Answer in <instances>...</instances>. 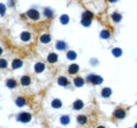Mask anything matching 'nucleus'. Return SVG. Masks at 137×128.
I'll return each mask as SVG.
<instances>
[{
  "instance_id": "nucleus-1",
  "label": "nucleus",
  "mask_w": 137,
  "mask_h": 128,
  "mask_svg": "<svg viewBox=\"0 0 137 128\" xmlns=\"http://www.w3.org/2000/svg\"><path fill=\"white\" fill-rule=\"evenodd\" d=\"M87 81L88 82H91L94 85H99V84L102 83L104 79H102L100 76H97V75H89L87 77Z\"/></svg>"
},
{
  "instance_id": "nucleus-2",
  "label": "nucleus",
  "mask_w": 137,
  "mask_h": 128,
  "mask_svg": "<svg viewBox=\"0 0 137 128\" xmlns=\"http://www.w3.org/2000/svg\"><path fill=\"white\" fill-rule=\"evenodd\" d=\"M31 120H32V115H31V113L25 112V111L20 112V113L17 115V121L22 122V123H29Z\"/></svg>"
},
{
  "instance_id": "nucleus-3",
  "label": "nucleus",
  "mask_w": 137,
  "mask_h": 128,
  "mask_svg": "<svg viewBox=\"0 0 137 128\" xmlns=\"http://www.w3.org/2000/svg\"><path fill=\"white\" fill-rule=\"evenodd\" d=\"M27 16H28L30 19H32V20H38L39 17H40V15H39V13H38V11L34 9V8L29 9V11L27 12Z\"/></svg>"
},
{
  "instance_id": "nucleus-4",
  "label": "nucleus",
  "mask_w": 137,
  "mask_h": 128,
  "mask_svg": "<svg viewBox=\"0 0 137 128\" xmlns=\"http://www.w3.org/2000/svg\"><path fill=\"white\" fill-rule=\"evenodd\" d=\"M114 117H115L116 119H123L125 117V110L122 109V108H118L116 109L115 111H114Z\"/></svg>"
},
{
  "instance_id": "nucleus-5",
  "label": "nucleus",
  "mask_w": 137,
  "mask_h": 128,
  "mask_svg": "<svg viewBox=\"0 0 137 128\" xmlns=\"http://www.w3.org/2000/svg\"><path fill=\"white\" fill-rule=\"evenodd\" d=\"M83 102L81 101V100H76L74 103H73V108L75 109V110H80L82 107H83Z\"/></svg>"
},
{
  "instance_id": "nucleus-6",
  "label": "nucleus",
  "mask_w": 137,
  "mask_h": 128,
  "mask_svg": "<svg viewBox=\"0 0 137 128\" xmlns=\"http://www.w3.org/2000/svg\"><path fill=\"white\" fill-rule=\"evenodd\" d=\"M66 43L64 42V41H61V40H59V41H57L56 42V48L58 50V51H64L65 48H66Z\"/></svg>"
},
{
  "instance_id": "nucleus-7",
  "label": "nucleus",
  "mask_w": 137,
  "mask_h": 128,
  "mask_svg": "<svg viewBox=\"0 0 137 128\" xmlns=\"http://www.w3.org/2000/svg\"><path fill=\"white\" fill-rule=\"evenodd\" d=\"M35 72L37 73V74H40V73H42L44 69H45V66H44V64L43 63H41V62H38V63H36L35 64Z\"/></svg>"
},
{
  "instance_id": "nucleus-8",
  "label": "nucleus",
  "mask_w": 137,
  "mask_h": 128,
  "mask_svg": "<svg viewBox=\"0 0 137 128\" xmlns=\"http://www.w3.org/2000/svg\"><path fill=\"white\" fill-rule=\"evenodd\" d=\"M83 84H84V80L81 77H77L74 79V85L76 87H81L83 86Z\"/></svg>"
},
{
  "instance_id": "nucleus-9",
  "label": "nucleus",
  "mask_w": 137,
  "mask_h": 128,
  "mask_svg": "<svg viewBox=\"0 0 137 128\" xmlns=\"http://www.w3.org/2000/svg\"><path fill=\"white\" fill-rule=\"evenodd\" d=\"M78 71H79V66L77 64H71L70 66H68V73H70L71 75L77 74Z\"/></svg>"
},
{
  "instance_id": "nucleus-10",
  "label": "nucleus",
  "mask_w": 137,
  "mask_h": 128,
  "mask_svg": "<svg viewBox=\"0 0 137 128\" xmlns=\"http://www.w3.org/2000/svg\"><path fill=\"white\" fill-rule=\"evenodd\" d=\"M20 39L24 42H28L31 40V34L29 32H22L20 35Z\"/></svg>"
},
{
  "instance_id": "nucleus-11",
  "label": "nucleus",
  "mask_w": 137,
  "mask_h": 128,
  "mask_svg": "<svg viewBox=\"0 0 137 128\" xmlns=\"http://www.w3.org/2000/svg\"><path fill=\"white\" fill-rule=\"evenodd\" d=\"M20 83H21V85H23V86L30 85L31 84V78L29 76H23L20 80Z\"/></svg>"
},
{
  "instance_id": "nucleus-12",
  "label": "nucleus",
  "mask_w": 137,
  "mask_h": 128,
  "mask_svg": "<svg viewBox=\"0 0 137 128\" xmlns=\"http://www.w3.org/2000/svg\"><path fill=\"white\" fill-rule=\"evenodd\" d=\"M15 103H16V105H17L18 107H22V106H24V105H25L27 101H25V99H24L23 97H18V98L16 99Z\"/></svg>"
},
{
  "instance_id": "nucleus-13",
  "label": "nucleus",
  "mask_w": 137,
  "mask_h": 128,
  "mask_svg": "<svg viewBox=\"0 0 137 128\" xmlns=\"http://www.w3.org/2000/svg\"><path fill=\"white\" fill-rule=\"evenodd\" d=\"M111 95H112V89L109 88V87H105L101 90V96L104 98H109Z\"/></svg>"
},
{
  "instance_id": "nucleus-14",
  "label": "nucleus",
  "mask_w": 137,
  "mask_h": 128,
  "mask_svg": "<svg viewBox=\"0 0 137 128\" xmlns=\"http://www.w3.org/2000/svg\"><path fill=\"white\" fill-rule=\"evenodd\" d=\"M57 60H58V56H57V54H55V53H51L48 56V61L50 63H55V62H57Z\"/></svg>"
},
{
  "instance_id": "nucleus-15",
  "label": "nucleus",
  "mask_w": 137,
  "mask_h": 128,
  "mask_svg": "<svg viewBox=\"0 0 137 128\" xmlns=\"http://www.w3.org/2000/svg\"><path fill=\"white\" fill-rule=\"evenodd\" d=\"M58 84H59L60 86L65 87V86H67V84H68V80H67L65 77H59V78H58Z\"/></svg>"
},
{
  "instance_id": "nucleus-16",
  "label": "nucleus",
  "mask_w": 137,
  "mask_h": 128,
  "mask_svg": "<svg viewBox=\"0 0 137 128\" xmlns=\"http://www.w3.org/2000/svg\"><path fill=\"white\" fill-rule=\"evenodd\" d=\"M51 41V36L49 34H44V35H42V36L40 37V42L41 43H44V44H47V43H49Z\"/></svg>"
},
{
  "instance_id": "nucleus-17",
  "label": "nucleus",
  "mask_w": 137,
  "mask_h": 128,
  "mask_svg": "<svg viewBox=\"0 0 137 128\" xmlns=\"http://www.w3.org/2000/svg\"><path fill=\"white\" fill-rule=\"evenodd\" d=\"M22 61L20 60V59H15L14 61H13V63H12V67H13V69H18V68H20L21 66H22Z\"/></svg>"
},
{
  "instance_id": "nucleus-18",
  "label": "nucleus",
  "mask_w": 137,
  "mask_h": 128,
  "mask_svg": "<svg viewBox=\"0 0 137 128\" xmlns=\"http://www.w3.org/2000/svg\"><path fill=\"white\" fill-rule=\"evenodd\" d=\"M52 106H53L54 108H56V109H58V108H60V107L62 106V102H61L59 99H54V100L52 101Z\"/></svg>"
},
{
  "instance_id": "nucleus-19",
  "label": "nucleus",
  "mask_w": 137,
  "mask_h": 128,
  "mask_svg": "<svg viewBox=\"0 0 137 128\" xmlns=\"http://www.w3.org/2000/svg\"><path fill=\"white\" fill-rule=\"evenodd\" d=\"M6 86L8 88H15L17 86V82H16V80L15 79H8L6 81Z\"/></svg>"
},
{
  "instance_id": "nucleus-20",
  "label": "nucleus",
  "mask_w": 137,
  "mask_h": 128,
  "mask_svg": "<svg viewBox=\"0 0 137 128\" xmlns=\"http://www.w3.org/2000/svg\"><path fill=\"white\" fill-rule=\"evenodd\" d=\"M81 19H87V20H92L93 19V13H91L90 11H85L81 16Z\"/></svg>"
},
{
  "instance_id": "nucleus-21",
  "label": "nucleus",
  "mask_w": 137,
  "mask_h": 128,
  "mask_svg": "<svg viewBox=\"0 0 137 128\" xmlns=\"http://www.w3.org/2000/svg\"><path fill=\"white\" fill-rule=\"evenodd\" d=\"M66 58L68 60H75L76 58H77V55H76V53L74 52V51H68L67 53H66Z\"/></svg>"
},
{
  "instance_id": "nucleus-22",
  "label": "nucleus",
  "mask_w": 137,
  "mask_h": 128,
  "mask_svg": "<svg viewBox=\"0 0 137 128\" xmlns=\"http://www.w3.org/2000/svg\"><path fill=\"white\" fill-rule=\"evenodd\" d=\"M77 122L79 123V124H85L87 122H88V118L85 117V115H83V114H79L78 117H77Z\"/></svg>"
},
{
  "instance_id": "nucleus-23",
  "label": "nucleus",
  "mask_w": 137,
  "mask_h": 128,
  "mask_svg": "<svg viewBox=\"0 0 137 128\" xmlns=\"http://www.w3.org/2000/svg\"><path fill=\"white\" fill-rule=\"evenodd\" d=\"M110 37H111V34H110L109 31H107V29L101 31V33H100V38L101 39H109Z\"/></svg>"
},
{
  "instance_id": "nucleus-24",
  "label": "nucleus",
  "mask_w": 137,
  "mask_h": 128,
  "mask_svg": "<svg viewBox=\"0 0 137 128\" xmlns=\"http://www.w3.org/2000/svg\"><path fill=\"white\" fill-rule=\"evenodd\" d=\"M68 21H70V17H68L67 15H61L60 16V22H61V24L65 25L68 23Z\"/></svg>"
},
{
  "instance_id": "nucleus-25",
  "label": "nucleus",
  "mask_w": 137,
  "mask_h": 128,
  "mask_svg": "<svg viewBox=\"0 0 137 128\" xmlns=\"http://www.w3.org/2000/svg\"><path fill=\"white\" fill-rule=\"evenodd\" d=\"M60 123L62 124V125H67L68 123H70V117L68 115H62V117L60 118Z\"/></svg>"
},
{
  "instance_id": "nucleus-26",
  "label": "nucleus",
  "mask_w": 137,
  "mask_h": 128,
  "mask_svg": "<svg viewBox=\"0 0 137 128\" xmlns=\"http://www.w3.org/2000/svg\"><path fill=\"white\" fill-rule=\"evenodd\" d=\"M121 15L119 14V13H117V12H115V13H113L112 14V19L115 21V22H119L120 20H121Z\"/></svg>"
},
{
  "instance_id": "nucleus-27",
  "label": "nucleus",
  "mask_w": 137,
  "mask_h": 128,
  "mask_svg": "<svg viewBox=\"0 0 137 128\" xmlns=\"http://www.w3.org/2000/svg\"><path fill=\"white\" fill-rule=\"evenodd\" d=\"M112 54H113V56H115V57H120L121 54H122V51H121V48L116 47V48L112 50Z\"/></svg>"
},
{
  "instance_id": "nucleus-28",
  "label": "nucleus",
  "mask_w": 137,
  "mask_h": 128,
  "mask_svg": "<svg viewBox=\"0 0 137 128\" xmlns=\"http://www.w3.org/2000/svg\"><path fill=\"white\" fill-rule=\"evenodd\" d=\"M44 16L48 17V18H51L53 16V11L51 8H45L44 9Z\"/></svg>"
},
{
  "instance_id": "nucleus-29",
  "label": "nucleus",
  "mask_w": 137,
  "mask_h": 128,
  "mask_svg": "<svg viewBox=\"0 0 137 128\" xmlns=\"http://www.w3.org/2000/svg\"><path fill=\"white\" fill-rule=\"evenodd\" d=\"M91 23H92V20H87V19H81V24L85 27L90 26L91 25Z\"/></svg>"
},
{
  "instance_id": "nucleus-30",
  "label": "nucleus",
  "mask_w": 137,
  "mask_h": 128,
  "mask_svg": "<svg viewBox=\"0 0 137 128\" xmlns=\"http://www.w3.org/2000/svg\"><path fill=\"white\" fill-rule=\"evenodd\" d=\"M5 5L3 3H0V16H4L5 15Z\"/></svg>"
},
{
  "instance_id": "nucleus-31",
  "label": "nucleus",
  "mask_w": 137,
  "mask_h": 128,
  "mask_svg": "<svg viewBox=\"0 0 137 128\" xmlns=\"http://www.w3.org/2000/svg\"><path fill=\"white\" fill-rule=\"evenodd\" d=\"M7 66V61L5 59H0V68L3 69V68H6Z\"/></svg>"
},
{
  "instance_id": "nucleus-32",
  "label": "nucleus",
  "mask_w": 137,
  "mask_h": 128,
  "mask_svg": "<svg viewBox=\"0 0 137 128\" xmlns=\"http://www.w3.org/2000/svg\"><path fill=\"white\" fill-rule=\"evenodd\" d=\"M14 4H15V3H14L13 0H8V5H10V6H14Z\"/></svg>"
},
{
  "instance_id": "nucleus-33",
  "label": "nucleus",
  "mask_w": 137,
  "mask_h": 128,
  "mask_svg": "<svg viewBox=\"0 0 137 128\" xmlns=\"http://www.w3.org/2000/svg\"><path fill=\"white\" fill-rule=\"evenodd\" d=\"M109 1H110V2H112V3H114V2H116L117 0H109Z\"/></svg>"
},
{
  "instance_id": "nucleus-34",
  "label": "nucleus",
  "mask_w": 137,
  "mask_h": 128,
  "mask_svg": "<svg viewBox=\"0 0 137 128\" xmlns=\"http://www.w3.org/2000/svg\"><path fill=\"white\" fill-rule=\"evenodd\" d=\"M2 52H3V51H2V48H1V47H0V55H1V54H2Z\"/></svg>"
},
{
  "instance_id": "nucleus-35",
  "label": "nucleus",
  "mask_w": 137,
  "mask_h": 128,
  "mask_svg": "<svg viewBox=\"0 0 137 128\" xmlns=\"http://www.w3.org/2000/svg\"><path fill=\"white\" fill-rule=\"evenodd\" d=\"M97 128H106V127H104V126H98Z\"/></svg>"
},
{
  "instance_id": "nucleus-36",
  "label": "nucleus",
  "mask_w": 137,
  "mask_h": 128,
  "mask_svg": "<svg viewBox=\"0 0 137 128\" xmlns=\"http://www.w3.org/2000/svg\"><path fill=\"white\" fill-rule=\"evenodd\" d=\"M134 128H137V123L135 124V126H134Z\"/></svg>"
}]
</instances>
